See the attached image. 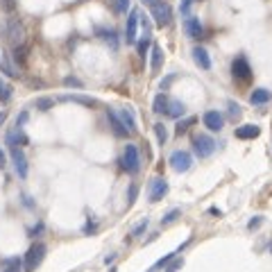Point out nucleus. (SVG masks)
<instances>
[{
    "instance_id": "79ce46f5",
    "label": "nucleus",
    "mask_w": 272,
    "mask_h": 272,
    "mask_svg": "<svg viewBox=\"0 0 272 272\" xmlns=\"http://www.w3.org/2000/svg\"><path fill=\"white\" fill-rule=\"evenodd\" d=\"M5 168V155H2V150H0V170Z\"/></svg>"
},
{
    "instance_id": "473e14b6",
    "label": "nucleus",
    "mask_w": 272,
    "mask_h": 272,
    "mask_svg": "<svg viewBox=\"0 0 272 272\" xmlns=\"http://www.w3.org/2000/svg\"><path fill=\"white\" fill-rule=\"evenodd\" d=\"M148 48H150V37H145L143 41L139 43V54H141V57H145V53H148Z\"/></svg>"
},
{
    "instance_id": "37998d69",
    "label": "nucleus",
    "mask_w": 272,
    "mask_h": 272,
    "mask_svg": "<svg viewBox=\"0 0 272 272\" xmlns=\"http://www.w3.org/2000/svg\"><path fill=\"white\" fill-rule=\"evenodd\" d=\"M143 2H145V5H148V7H152V5H157L159 0H143Z\"/></svg>"
},
{
    "instance_id": "aec40b11",
    "label": "nucleus",
    "mask_w": 272,
    "mask_h": 272,
    "mask_svg": "<svg viewBox=\"0 0 272 272\" xmlns=\"http://www.w3.org/2000/svg\"><path fill=\"white\" fill-rule=\"evenodd\" d=\"M272 93L268 89H254V93L250 96V102L252 105H266V102H270Z\"/></svg>"
},
{
    "instance_id": "9d476101",
    "label": "nucleus",
    "mask_w": 272,
    "mask_h": 272,
    "mask_svg": "<svg viewBox=\"0 0 272 272\" xmlns=\"http://www.w3.org/2000/svg\"><path fill=\"white\" fill-rule=\"evenodd\" d=\"M202 120H204V125H207V127L211 129V132H220V129H222V123H224L222 113L216 111V109H211V111L204 113Z\"/></svg>"
},
{
    "instance_id": "1a4fd4ad",
    "label": "nucleus",
    "mask_w": 272,
    "mask_h": 272,
    "mask_svg": "<svg viewBox=\"0 0 272 272\" xmlns=\"http://www.w3.org/2000/svg\"><path fill=\"white\" fill-rule=\"evenodd\" d=\"M184 30H186L188 39H193V41L202 39V34H204L202 23H200V18H195V16H188L186 21H184Z\"/></svg>"
},
{
    "instance_id": "c03bdc74",
    "label": "nucleus",
    "mask_w": 272,
    "mask_h": 272,
    "mask_svg": "<svg viewBox=\"0 0 272 272\" xmlns=\"http://www.w3.org/2000/svg\"><path fill=\"white\" fill-rule=\"evenodd\" d=\"M5 118H7V111H0V125L5 123Z\"/></svg>"
},
{
    "instance_id": "7c9ffc66",
    "label": "nucleus",
    "mask_w": 272,
    "mask_h": 272,
    "mask_svg": "<svg viewBox=\"0 0 272 272\" xmlns=\"http://www.w3.org/2000/svg\"><path fill=\"white\" fill-rule=\"evenodd\" d=\"M193 2H195V0H181V5H179V14H184V16H188V11H191Z\"/></svg>"
},
{
    "instance_id": "f8f14e48",
    "label": "nucleus",
    "mask_w": 272,
    "mask_h": 272,
    "mask_svg": "<svg viewBox=\"0 0 272 272\" xmlns=\"http://www.w3.org/2000/svg\"><path fill=\"white\" fill-rule=\"evenodd\" d=\"M168 193V181L165 179H155L150 186V202H159L163 200V195Z\"/></svg>"
},
{
    "instance_id": "f03ea898",
    "label": "nucleus",
    "mask_w": 272,
    "mask_h": 272,
    "mask_svg": "<svg viewBox=\"0 0 272 272\" xmlns=\"http://www.w3.org/2000/svg\"><path fill=\"white\" fill-rule=\"evenodd\" d=\"M46 252H48V247L43 245V243H34V245L25 252L23 270H25V272H34V270H37V268L43 263V259H46Z\"/></svg>"
},
{
    "instance_id": "58836bf2",
    "label": "nucleus",
    "mask_w": 272,
    "mask_h": 272,
    "mask_svg": "<svg viewBox=\"0 0 272 272\" xmlns=\"http://www.w3.org/2000/svg\"><path fill=\"white\" fill-rule=\"evenodd\" d=\"M127 7H129V0H118V9L120 11H127Z\"/></svg>"
},
{
    "instance_id": "49530a36",
    "label": "nucleus",
    "mask_w": 272,
    "mask_h": 272,
    "mask_svg": "<svg viewBox=\"0 0 272 272\" xmlns=\"http://www.w3.org/2000/svg\"><path fill=\"white\" fill-rule=\"evenodd\" d=\"M148 272H155V270H148Z\"/></svg>"
},
{
    "instance_id": "dca6fc26",
    "label": "nucleus",
    "mask_w": 272,
    "mask_h": 272,
    "mask_svg": "<svg viewBox=\"0 0 272 272\" xmlns=\"http://www.w3.org/2000/svg\"><path fill=\"white\" fill-rule=\"evenodd\" d=\"M193 59H195V64L200 66V68H204V70H209L211 68V57H209V53L204 48H193Z\"/></svg>"
},
{
    "instance_id": "412c9836",
    "label": "nucleus",
    "mask_w": 272,
    "mask_h": 272,
    "mask_svg": "<svg viewBox=\"0 0 272 272\" xmlns=\"http://www.w3.org/2000/svg\"><path fill=\"white\" fill-rule=\"evenodd\" d=\"M2 272H23V259L18 256H11L2 261Z\"/></svg>"
},
{
    "instance_id": "bb28decb",
    "label": "nucleus",
    "mask_w": 272,
    "mask_h": 272,
    "mask_svg": "<svg viewBox=\"0 0 272 272\" xmlns=\"http://www.w3.org/2000/svg\"><path fill=\"white\" fill-rule=\"evenodd\" d=\"M155 134H157V141H159L161 145H165V141H168V132H165V127L161 123L155 125Z\"/></svg>"
},
{
    "instance_id": "7ed1b4c3",
    "label": "nucleus",
    "mask_w": 272,
    "mask_h": 272,
    "mask_svg": "<svg viewBox=\"0 0 272 272\" xmlns=\"http://www.w3.org/2000/svg\"><path fill=\"white\" fill-rule=\"evenodd\" d=\"M123 168L129 172V175H136L141 170V157H139V150L136 145L127 143L123 150Z\"/></svg>"
},
{
    "instance_id": "f3484780",
    "label": "nucleus",
    "mask_w": 272,
    "mask_h": 272,
    "mask_svg": "<svg viewBox=\"0 0 272 272\" xmlns=\"http://www.w3.org/2000/svg\"><path fill=\"white\" fill-rule=\"evenodd\" d=\"M118 118L123 120V125L127 127V132H129V134L136 132V118H134L132 109H120V111H118Z\"/></svg>"
},
{
    "instance_id": "4468645a",
    "label": "nucleus",
    "mask_w": 272,
    "mask_h": 272,
    "mask_svg": "<svg viewBox=\"0 0 272 272\" xmlns=\"http://www.w3.org/2000/svg\"><path fill=\"white\" fill-rule=\"evenodd\" d=\"M107 118H109V125H111V129H113V134H116V136H127V127L123 125V120L118 118L116 111L107 109Z\"/></svg>"
},
{
    "instance_id": "6e6552de",
    "label": "nucleus",
    "mask_w": 272,
    "mask_h": 272,
    "mask_svg": "<svg viewBox=\"0 0 272 272\" xmlns=\"http://www.w3.org/2000/svg\"><path fill=\"white\" fill-rule=\"evenodd\" d=\"M9 155H11V161H14V168H16V172H18V177L21 179H25L27 177V159H25V155H23V150L18 148H9Z\"/></svg>"
},
{
    "instance_id": "2f4dec72",
    "label": "nucleus",
    "mask_w": 272,
    "mask_h": 272,
    "mask_svg": "<svg viewBox=\"0 0 272 272\" xmlns=\"http://www.w3.org/2000/svg\"><path fill=\"white\" fill-rule=\"evenodd\" d=\"M181 266H184V261H181V259H175V261H170V263H168V268H165V272H177Z\"/></svg>"
},
{
    "instance_id": "4c0bfd02",
    "label": "nucleus",
    "mask_w": 272,
    "mask_h": 272,
    "mask_svg": "<svg viewBox=\"0 0 272 272\" xmlns=\"http://www.w3.org/2000/svg\"><path fill=\"white\" fill-rule=\"evenodd\" d=\"M261 222H263V218H254V220H250V229H256V227H261Z\"/></svg>"
},
{
    "instance_id": "cd10ccee",
    "label": "nucleus",
    "mask_w": 272,
    "mask_h": 272,
    "mask_svg": "<svg viewBox=\"0 0 272 272\" xmlns=\"http://www.w3.org/2000/svg\"><path fill=\"white\" fill-rule=\"evenodd\" d=\"M179 216H181L179 209H172V211H168V214H165L163 218H161V224H170V222H175V220L179 218Z\"/></svg>"
},
{
    "instance_id": "a18cd8bd",
    "label": "nucleus",
    "mask_w": 272,
    "mask_h": 272,
    "mask_svg": "<svg viewBox=\"0 0 272 272\" xmlns=\"http://www.w3.org/2000/svg\"><path fill=\"white\" fill-rule=\"evenodd\" d=\"M109 272H118V270H116V268H111V270H109Z\"/></svg>"
},
{
    "instance_id": "423d86ee",
    "label": "nucleus",
    "mask_w": 272,
    "mask_h": 272,
    "mask_svg": "<svg viewBox=\"0 0 272 272\" xmlns=\"http://www.w3.org/2000/svg\"><path fill=\"white\" fill-rule=\"evenodd\" d=\"M150 11H152V18H155L157 27H165V25H170L172 21V9L168 2H163V0H159L157 5L150 7Z\"/></svg>"
},
{
    "instance_id": "0eeeda50",
    "label": "nucleus",
    "mask_w": 272,
    "mask_h": 272,
    "mask_svg": "<svg viewBox=\"0 0 272 272\" xmlns=\"http://www.w3.org/2000/svg\"><path fill=\"white\" fill-rule=\"evenodd\" d=\"M168 163L172 165V170L175 172H186V170H191L193 157L188 155L186 150H175L170 155V159H168Z\"/></svg>"
},
{
    "instance_id": "5701e85b",
    "label": "nucleus",
    "mask_w": 272,
    "mask_h": 272,
    "mask_svg": "<svg viewBox=\"0 0 272 272\" xmlns=\"http://www.w3.org/2000/svg\"><path fill=\"white\" fill-rule=\"evenodd\" d=\"M98 34H100V39H102V41L111 43V48H113V50L118 48V41H116V32H113V30H98Z\"/></svg>"
},
{
    "instance_id": "4be33fe9",
    "label": "nucleus",
    "mask_w": 272,
    "mask_h": 272,
    "mask_svg": "<svg viewBox=\"0 0 272 272\" xmlns=\"http://www.w3.org/2000/svg\"><path fill=\"white\" fill-rule=\"evenodd\" d=\"M168 98L163 96V93H159V96L155 98V109H152V111L155 113H165V109H168Z\"/></svg>"
},
{
    "instance_id": "ddd939ff",
    "label": "nucleus",
    "mask_w": 272,
    "mask_h": 272,
    "mask_svg": "<svg viewBox=\"0 0 272 272\" xmlns=\"http://www.w3.org/2000/svg\"><path fill=\"white\" fill-rule=\"evenodd\" d=\"M259 134H261V129L256 127V125H240V127H236V139H240V141L256 139Z\"/></svg>"
},
{
    "instance_id": "9b49d317",
    "label": "nucleus",
    "mask_w": 272,
    "mask_h": 272,
    "mask_svg": "<svg viewBox=\"0 0 272 272\" xmlns=\"http://www.w3.org/2000/svg\"><path fill=\"white\" fill-rule=\"evenodd\" d=\"M139 11L134 9L132 14L127 16V25H125V39H127V43H136V27H139Z\"/></svg>"
},
{
    "instance_id": "a878e982",
    "label": "nucleus",
    "mask_w": 272,
    "mask_h": 272,
    "mask_svg": "<svg viewBox=\"0 0 272 272\" xmlns=\"http://www.w3.org/2000/svg\"><path fill=\"white\" fill-rule=\"evenodd\" d=\"M16 7H18V0H0V9L5 14H14Z\"/></svg>"
},
{
    "instance_id": "c85d7f7f",
    "label": "nucleus",
    "mask_w": 272,
    "mask_h": 272,
    "mask_svg": "<svg viewBox=\"0 0 272 272\" xmlns=\"http://www.w3.org/2000/svg\"><path fill=\"white\" fill-rule=\"evenodd\" d=\"M195 123V118H186V120H179L177 123V127H175V134H184V132H188V127Z\"/></svg>"
},
{
    "instance_id": "20e7f679",
    "label": "nucleus",
    "mask_w": 272,
    "mask_h": 272,
    "mask_svg": "<svg viewBox=\"0 0 272 272\" xmlns=\"http://www.w3.org/2000/svg\"><path fill=\"white\" fill-rule=\"evenodd\" d=\"M231 75H234L236 82H243V84L252 80V66L243 54H238V57L231 61Z\"/></svg>"
},
{
    "instance_id": "72a5a7b5",
    "label": "nucleus",
    "mask_w": 272,
    "mask_h": 272,
    "mask_svg": "<svg viewBox=\"0 0 272 272\" xmlns=\"http://www.w3.org/2000/svg\"><path fill=\"white\" fill-rule=\"evenodd\" d=\"M229 116L231 118H238L240 116V107L236 105V102H229Z\"/></svg>"
},
{
    "instance_id": "f257e3e1",
    "label": "nucleus",
    "mask_w": 272,
    "mask_h": 272,
    "mask_svg": "<svg viewBox=\"0 0 272 272\" xmlns=\"http://www.w3.org/2000/svg\"><path fill=\"white\" fill-rule=\"evenodd\" d=\"M0 34H2L5 41H9L11 48H14V46H21L23 43L25 30H23V23L18 21V18H7V21L0 25Z\"/></svg>"
},
{
    "instance_id": "f704fd0d",
    "label": "nucleus",
    "mask_w": 272,
    "mask_h": 272,
    "mask_svg": "<svg viewBox=\"0 0 272 272\" xmlns=\"http://www.w3.org/2000/svg\"><path fill=\"white\" fill-rule=\"evenodd\" d=\"M64 84H66V86H75V89H82V82L75 80V77H66Z\"/></svg>"
},
{
    "instance_id": "39448f33",
    "label": "nucleus",
    "mask_w": 272,
    "mask_h": 272,
    "mask_svg": "<svg viewBox=\"0 0 272 272\" xmlns=\"http://www.w3.org/2000/svg\"><path fill=\"white\" fill-rule=\"evenodd\" d=\"M216 145H218V143H216L211 136H207V134H200V136L193 139V150H195V155H198L200 159H207V157L214 155Z\"/></svg>"
},
{
    "instance_id": "c756f323",
    "label": "nucleus",
    "mask_w": 272,
    "mask_h": 272,
    "mask_svg": "<svg viewBox=\"0 0 272 272\" xmlns=\"http://www.w3.org/2000/svg\"><path fill=\"white\" fill-rule=\"evenodd\" d=\"M34 105H37L39 111H50V107H53V100H50V98H39Z\"/></svg>"
},
{
    "instance_id": "a19ab883",
    "label": "nucleus",
    "mask_w": 272,
    "mask_h": 272,
    "mask_svg": "<svg viewBox=\"0 0 272 272\" xmlns=\"http://www.w3.org/2000/svg\"><path fill=\"white\" fill-rule=\"evenodd\" d=\"M25 120H27V113H21V118H18V120H16V125H23V123H25Z\"/></svg>"
},
{
    "instance_id": "6ab92c4d",
    "label": "nucleus",
    "mask_w": 272,
    "mask_h": 272,
    "mask_svg": "<svg viewBox=\"0 0 272 272\" xmlns=\"http://www.w3.org/2000/svg\"><path fill=\"white\" fill-rule=\"evenodd\" d=\"M186 113V107H184V102L179 100H170L168 102V109H165V116H170V118H179Z\"/></svg>"
},
{
    "instance_id": "b1692460",
    "label": "nucleus",
    "mask_w": 272,
    "mask_h": 272,
    "mask_svg": "<svg viewBox=\"0 0 272 272\" xmlns=\"http://www.w3.org/2000/svg\"><path fill=\"white\" fill-rule=\"evenodd\" d=\"M11 100V86L0 77V102H9Z\"/></svg>"
},
{
    "instance_id": "2eb2a0df",
    "label": "nucleus",
    "mask_w": 272,
    "mask_h": 272,
    "mask_svg": "<svg viewBox=\"0 0 272 272\" xmlns=\"http://www.w3.org/2000/svg\"><path fill=\"white\" fill-rule=\"evenodd\" d=\"M150 70L152 73H159L161 66H163V50L159 48V46H152V50H150Z\"/></svg>"
},
{
    "instance_id": "c9c22d12",
    "label": "nucleus",
    "mask_w": 272,
    "mask_h": 272,
    "mask_svg": "<svg viewBox=\"0 0 272 272\" xmlns=\"http://www.w3.org/2000/svg\"><path fill=\"white\" fill-rule=\"evenodd\" d=\"M0 68L5 70V73L9 75V77H18V73H16V70H11V66H9V64H0Z\"/></svg>"
},
{
    "instance_id": "e433bc0d",
    "label": "nucleus",
    "mask_w": 272,
    "mask_h": 272,
    "mask_svg": "<svg viewBox=\"0 0 272 272\" xmlns=\"http://www.w3.org/2000/svg\"><path fill=\"white\" fill-rule=\"evenodd\" d=\"M136 193H139V186H136V184H132V186H129V204L136 200Z\"/></svg>"
},
{
    "instance_id": "393cba45",
    "label": "nucleus",
    "mask_w": 272,
    "mask_h": 272,
    "mask_svg": "<svg viewBox=\"0 0 272 272\" xmlns=\"http://www.w3.org/2000/svg\"><path fill=\"white\" fill-rule=\"evenodd\" d=\"M148 224H150V220H148V218H145V220H141V222L136 224V227H134L132 231H129V238H139V236L143 234L145 229H148Z\"/></svg>"
},
{
    "instance_id": "a211bd4d",
    "label": "nucleus",
    "mask_w": 272,
    "mask_h": 272,
    "mask_svg": "<svg viewBox=\"0 0 272 272\" xmlns=\"http://www.w3.org/2000/svg\"><path fill=\"white\" fill-rule=\"evenodd\" d=\"M61 100H64V102H77V105H84V107H96V105H98L93 98L77 96V93H66V96H61Z\"/></svg>"
},
{
    "instance_id": "ea45409f",
    "label": "nucleus",
    "mask_w": 272,
    "mask_h": 272,
    "mask_svg": "<svg viewBox=\"0 0 272 272\" xmlns=\"http://www.w3.org/2000/svg\"><path fill=\"white\" fill-rule=\"evenodd\" d=\"M41 231H43V224H41V222H39V224H37V227H34V229H32V231H30V234H32V236H34V238H37V234H41Z\"/></svg>"
}]
</instances>
